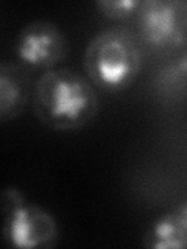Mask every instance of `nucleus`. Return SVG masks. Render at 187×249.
Wrapping results in <instances>:
<instances>
[{"label":"nucleus","mask_w":187,"mask_h":249,"mask_svg":"<svg viewBox=\"0 0 187 249\" xmlns=\"http://www.w3.org/2000/svg\"><path fill=\"white\" fill-rule=\"evenodd\" d=\"M14 52L23 67L50 70L67 58L69 41L55 22L37 19L19 30Z\"/></svg>","instance_id":"3"},{"label":"nucleus","mask_w":187,"mask_h":249,"mask_svg":"<svg viewBox=\"0 0 187 249\" xmlns=\"http://www.w3.org/2000/svg\"><path fill=\"white\" fill-rule=\"evenodd\" d=\"M3 238L11 248L50 249L56 246L59 229L55 216L37 204L25 202L3 215Z\"/></svg>","instance_id":"5"},{"label":"nucleus","mask_w":187,"mask_h":249,"mask_svg":"<svg viewBox=\"0 0 187 249\" xmlns=\"http://www.w3.org/2000/svg\"><path fill=\"white\" fill-rule=\"evenodd\" d=\"M25 196L20 190H18L16 187H8L2 193V212L3 215L10 213L11 210L20 207L22 204H25Z\"/></svg>","instance_id":"10"},{"label":"nucleus","mask_w":187,"mask_h":249,"mask_svg":"<svg viewBox=\"0 0 187 249\" xmlns=\"http://www.w3.org/2000/svg\"><path fill=\"white\" fill-rule=\"evenodd\" d=\"M142 2L139 0H100L95 3V8L101 16L112 20L130 19L131 16H136Z\"/></svg>","instance_id":"9"},{"label":"nucleus","mask_w":187,"mask_h":249,"mask_svg":"<svg viewBox=\"0 0 187 249\" xmlns=\"http://www.w3.org/2000/svg\"><path fill=\"white\" fill-rule=\"evenodd\" d=\"M31 107L44 126L78 131L95 120L100 100L97 88L86 75L69 67H55L36 80Z\"/></svg>","instance_id":"1"},{"label":"nucleus","mask_w":187,"mask_h":249,"mask_svg":"<svg viewBox=\"0 0 187 249\" xmlns=\"http://www.w3.org/2000/svg\"><path fill=\"white\" fill-rule=\"evenodd\" d=\"M156 89L166 97H179L187 92V50L171 64L156 73Z\"/></svg>","instance_id":"8"},{"label":"nucleus","mask_w":187,"mask_h":249,"mask_svg":"<svg viewBox=\"0 0 187 249\" xmlns=\"http://www.w3.org/2000/svg\"><path fill=\"white\" fill-rule=\"evenodd\" d=\"M144 54L132 33L122 28H108L97 33L83 54L84 73L97 89L120 92L137 80Z\"/></svg>","instance_id":"2"},{"label":"nucleus","mask_w":187,"mask_h":249,"mask_svg":"<svg viewBox=\"0 0 187 249\" xmlns=\"http://www.w3.org/2000/svg\"><path fill=\"white\" fill-rule=\"evenodd\" d=\"M142 245L148 249L187 248V204L156 218L144 232Z\"/></svg>","instance_id":"7"},{"label":"nucleus","mask_w":187,"mask_h":249,"mask_svg":"<svg viewBox=\"0 0 187 249\" xmlns=\"http://www.w3.org/2000/svg\"><path fill=\"white\" fill-rule=\"evenodd\" d=\"M144 41L158 49L187 41V0H145L137 11Z\"/></svg>","instance_id":"4"},{"label":"nucleus","mask_w":187,"mask_h":249,"mask_svg":"<svg viewBox=\"0 0 187 249\" xmlns=\"http://www.w3.org/2000/svg\"><path fill=\"white\" fill-rule=\"evenodd\" d=\"M33 93L28 70L16 62L0 64V120L10 122L25 111Z\"/></svg>","instance_id":"6"}]
</instances>
